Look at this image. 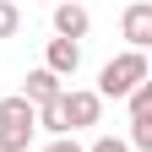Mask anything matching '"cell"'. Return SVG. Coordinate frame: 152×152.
Here are the masks:
<instances>
[{
  "mask_svg": "<svg viewBox=\"0 0 152 152\" xmlns=\"http://www.w3.org/2000/svg\"><path fill=\"white\" fill-rule=\"evenodd\" d=\"M147 76H152L147 54H141V49H125V54H114V60L98 71V87H92V92H98V98H130Z\"/></svg>",
  "mask_w": 152,
  "mask_h": 152,
  "instance_id": "obj_1",
  "label": "cell"
},
{
  "mask_svg": "<svg viewBox=\"0 0 152 152\" xmlns=\"http://www.w3.org/2000/svg\"><path fill=\"white\" fill-rule=\"evenodd\" d=\"M120 33H125V44L130 49H152V0H136V6H125V16H120Z\"/></svg>",
  "mask_w": 152,
  "mask_h": 152,
  "instance_id": "obj_2",
  "label": "cell"
},
{
  "mask_svg": "<svg viewBox=\"0 0 152 152\" xmlns=\"http://www.w3.org/2000/svg\"><path fill=\"white\" fill-rule=\"evenodd\" d=\"M98 114H103V98H98V92H87V87L65 92V120H71V130H87V125H98Z\"/></svg>",
  "mask_w": 152,
  "mask_h": 152,
  "instance_id": "obj_3",
  "label": "cell"
},
{
  "mask_svg": "<svg viewBox=\"0 0 152 152\" xmlns=\"http://www.w3.org/2000/svg\"><path fill=\"white\" fill-rule=\"evenodd\" d=\"M22 98L33 103V109H44V103H54V98H65V87H60V76L54 71H27V82H22Z\"/></svg>",
  "mask_w": 152,
  "mask_h": 152,
  "instance_id": "obj_4",
  "label": "cell"
},
{
  "mask_svg": "<svg viewBox=\"0 0 152 152\" xmlns=\"http://www.w3.org/2000/svg\"><path fill=\"white\" fill-rule=\"evenodd\" d=\"M92 27L87 6H76V0H65V6H54V38H71V44H82Z\"/></svg>",
  "mask_w": 152,
  "mask_h": 152,
  "instance_id": "obj_5",
  "label": "cell"
},
{
  "mask_svg": "<svg viewBox=\"0 0 152 152\" xmlns=\"http://www.w3.org/2000/svg\"><path fill=\"white\" fill-rule=\"evenodd\" d=\"M76 65H82V44H71V38H49L44 71H54V76H76Z\"/></svg>",
  "mask_w": 152,
  "mask_h": 152,
  "instance_id": "obj_6",
  "label": "cell"
},
{
  "mask_svg": "<svg viewBox=\"0 0 152 152\" xmlns=\"http://www.w3.org/2000/svg\"><path fill=\"white\" fill-rule=\"evenodd\" d=\"M0 125H33L38 130V109L16 92V98H0Z\"/></svg>",
  "mask_w": 152,
  "mask_h": 152,
  "instance_id": "obj_7",
  "label": "cell"
},
{
  "mask_svg": "<svg viewBox=\"0 0 152 152\" xmlns=\"http://www.w3.org/2000/svg\"><path fill=\"white\" fill-rule=\"evenodd\" d=\"M38 125H44L49 136H71V120H65V98H54V103H44V109H38Z\"/></svg>",
  "mask_w": 152,
  "mask_h": 152,
  "instance_id": "obj_8",
  "label": "cell"
},
{
  "mask_svg": "<svg viewBox=\"0 0 152 152\" xmlns=\"http://www.w3.org/2000/svg\"><path fill=\"white\" fill-rule=\"evenodd\" d=\"M130 152H152V114H130Z\"/></svg>",
  "mask_w": 152,
  "mask_h": 152,
  "instance_id": "obj_9",
  "label": "cell"
},
{
  "mask_svg": "<svg viewBox=\"0 0 152 152\" xmlns=\"http://www.w3.org/2000/svg\"><path fill=\"white\" fill-rule=\"evenodd\" d=\"M33 125H0V152H27Z\"/></svg>",
  "mask_w": 152,
  "mask_h": 152,
  "instance_id": "obj_10",
  "label": "cell"
},
{
  "mask_svg": "<svg viewBox=\"0 0 152 152\" xmlns=\"http://www.w3.org/2000/svg\"><path fill=\"white\" fill-rule=\"evenodd\" d=\"M16 33H22V6L0 0V38H16Z\"/></svg>",
  "mask_w": 152,
  "mask_h": 152,
  "instance_id": "obj_11",
  "label": "cell"
},
{
  "mask_svg": "<svg viewBox=\"0 0 152 152\" xmlns=\"http://www.w3.org/2000/svg\"><path fill=\"white\" fill-rule=\"evenodd\" d=\"M125 103H130V114H152V76H147V82H141L136 92H130Z\"/></svg>",
  "mask_w": 152,
  "mask_h": 152,
  "instance_id": "obj_12",
  "label": "cell"
},
{
  "mask_svg": "<svg viewBox=\"0 0 152 152\" xmlns=\"http://www.w3.org/2000/svg\"><path fill=\"white\" fill-rule=\"evenodd\" d=\"M87 152H130V141H125V136H98Z\"/></svg>",
  "mask_w": 152,
  "mask_h": 152,
  "instance_id": "obj_13",
  "label": "cell"
},
{
  "mask_svg": "<svg viewBox=\"0 0 152 152\" xmlns=\"http://www.w3.org/2000/svg\"><path fill=\"white\" fill-rule=\"evenodd\" d=\"M44 152H87V147H82V141H76V136H54V141H49Z\"/></svg>",
  "mask_w": 152,
  "mask_h": 152,
  "instance_id": "obj_14",
  "label": "cell"
}]
</instances>
